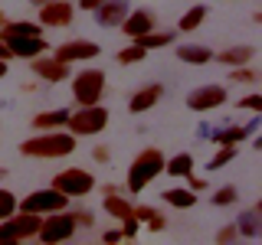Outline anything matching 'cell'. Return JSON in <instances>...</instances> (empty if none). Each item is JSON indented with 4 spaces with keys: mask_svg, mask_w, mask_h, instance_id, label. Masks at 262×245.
<instances>
[{
    "mask_svg": "<svg viewBox=\"0 0 262 245\" xmlns=\"http://www.w3.org/2000/svg\"><path fill=\"white\" fill-rule=\"evenodd\" d=\"M76 134H69V131H43V134L30 137V141L20 144V154L23 157H39V160H59V157H69L72 151H76Z\"/></svg>",
    "mask_w": 262,
    "mask_h": 245,
    "instance_id": "1",
    "label": "cell"
},
{
    "mask_svg": "<svg viewBox=\"0 0 262 245\" xmlns=\"http://www.w3.org/2000/svg\"><path fill=\"white\" fill-rule=\"evenodd\" d=\"M158 174H164V154L158 151V147H144V151L131 160V167H128V190L141 193Z\"/></svg>",
    "mask_w": 262,
    "mask_h": 245,
    "instance_id": "2",
    "label": "cell"
},
{
    "mask_svg": "<svg viewBox=\"0 0 262 245\" xmlns=\"http://www.w3.org/2000/svg\"><path fill=\"white\" fill-rule=\"evenodd\" d=\"M43 223L39 212H13V216L0 219V245H10V242H27L36 239V229Z\"/></svg>",
    "mask_w": 262,
    "mask_h": 245,
    "instance_id": "3",
    "label": "cell"
},
{
    "mask_svg": "<svg viewBox=\"0 0 262 245\" xmlns=\"http://www.w3.org/2000/svg\"><path fill=\"white\" fill-rule=\"evenodd\" d=\"M105 125H108V111L102 105H79V111H69V121H66L69 134L76 137L98 134V131H105Z\"/></svg>",
    "mask_w": 262,
    "mask_h": 245,
    "instance_id": "4",
    "label": "cell"
},
{
    "mask_svg": "<svg viewBox=\"0 0 262 245\" xmlns=\"http://www.w3.org/2000/svg\"><path fill=\"white\" fill-rule=\"evenodd\" d=\"M76 219H72V212H46L43 216V223H39L36 229V239L39 242H46V245H56V242H69L72 235H76Z\"/></svg>",
    "mask_w": 262,
    "mask_h": 245,
    "instance_id": "5",
    "label": "cell"
},
{
    "mask_svg": "<svg viewBox=\"0 0 262 245\" xmlns=\"http://www.w3.org/2000/svg\"><path fill=\"white\" fill-rule=\"evenodd\" d=\"M49 186H56V190L66 193L69 200H82V196H89L95 190V177L89 174V170H82V167H66V170H59V174L53 177Z\"/></svg>",
    "mask_w": 262,
    "mask_h": 245,
    "instance_id": "6",
    "label": "cell"
},
{
    "mask_svg": "<svg viewBox=\"0 0 262 245\" xmlns=\"http://www.w3.org/2000/svg\"><path fill=\"white\" fill-rule=\"evenodd\" d=\"M105 95V72L102 69H82L72 79V98L76 105H98Z\"/></svg>",
    "mask_w": 262,
    "mask_h": 245,
    "instance_id": "7",
    "label": "cell"
},
{
    "mask_svg": "<svg viewBox=\"0 0 262 245\" xmlns=\"http://www.w3.org/2000/svg\"><path fill=\"white\" fill-rule=\"evenodd\" d=\"M69 206V196L59 193L56 186H46V190H36L30 193L27 200H16V209L23 212H39V216H46V212H59Z\"/></svg>",
    "mask_w": 262,
    "mask_h": 245,
    "instance_id": "8",
    "label": "cell"
},
{
    "mask_svg": "<svg viewBox=\"0 0 262 245\" xmlns=\"http://www.w3.org/2000/svg\"><path fill=\"white\" fill-rule=\"evenodd\" d=\"M226 88L220 82H210V85H196L190 95H187V108L190 111H210V108H220L226 105Z\"/></svg>",
    "mask_w": 262,
    "mask_h": 245,
    "instance_id": "9",
    "label": "cell"
},
{
    "mask_svg": "<svg viewBox=\"0 0 262 245\" xmlns=\"http://www.w3.org/2000/svg\"><path fill=\"white\" fill-rule=\"evenodd\" d=\"M56 59L72 65V62H89L98 56V43H92V39H69V43H59L56 46Z\"/></svg>",
    "mask_w": 262,
    "mask_h": 245,
    "instance_id": "10",
    "label": "cell"
},
{
    "mask_svg": "<svg viewBox=\"0 0 262 245\" xmlns=\"http://www.w3.org/2000/svg\"><path fill=\"white\" fill-rule=\"evenodd\" d=\"M72 16H76V7L69 4V0H46L43 7H39V27H69Z\"/></svg>",
    "mask_w": 262,
    "mask_h": 245,
    "instance_id": "11",
    "label": "cell"
},
{
    "mask_svg": "<svg viewBox=\"0 0 262 245\" xmlns=\"http://www.w3.org/2000/svg\"><path fill=\"white\" fill-rule=\"evenodd\" d=\"M0 43H7V49L13 53V59H36V56H43L49 43L43 36H7L0 39Z\"/></svg>",
    "mask_w": 262,
    "mask_h": 245,
    "instance_id": "12",
    "label": "cell"
},
{
    "mask_svg": "<svg viewBox=\"0 0 262 245\" xmlns=\"http://www.w3.org/2000/svg\"><path fill=\"white\" fill-rule=\"evenodd\" d=\"M33 62V76L36 79H43V82H66L69 79V65L59 62L56 56H36V59H30Z\"/></svg>",
    "mask_w": 262,
    "mask_h": 245,
    "instance_id": "13",
    "label": "cell"
},
{
    "mask_svg": "<svg viewBox=\"0 0 262 245\" xmlns=\"http://www.w3.org/2000/svg\"><path fill=\"white\" fill-rule=\"evenodd\" d=\"M92 13H95V23L102 30L121 27V20L128 16V0H105V4H98Z\"/></svg>",
    "mask_w": 262,
    "mask_h": 245,
    "instance_id": "14",
    "label": "cell"
},
{
    "mask_svg": "<svg viewBox=\"0 0 262 245\" xmlns=\"http://www.w3.org/2000/svg\"><path fill=\"white\" fill-rule=\"evenodd\" d=\"M154 27H158V20H154V13L151 10H128V16L121 20V30L128 33L131 39H138V36H144V33H151Z\"/></svg>",
    "mask_w": 262,
    "mask_h": 245,
    "instance_id": "15",
    "label": "cell"
},
{
    "mask_svg": "<svg viewBox=\"0 0 262 245\" xmlns=\"http://www.w3.org/2000/svg\"><path fill=\"white\" fill-rule=\"evenodd\" d=\"M161 95H164V85H161V82L141 85L135 95H131V102H128V111H131V114H141V111H147V108H154V105L161 102Z\"/></svg>",
    "mask_w": 262,
    "mask_h": 245,
    "instance_id": "16",
    "label": "cell"
},
{
    "mask_svg": "<svg viewBox=\"0 0 262 245\" xmlns=\"http://www.w3.org/2000/svg\"><path fill=\"white\" fill-rule=\"evenodd\" d=\"M236 229H239L243 239H259V235H262V206L246 209L243 216L236 219Z\"/></svg>",
    "mask_w": 262,
    "mask_h": 245,
    "instance_id": "17",
    "label": "cell"
},
{
    "mask_svg": "<svg viewBox=\"0 0 262 245\" xmlns=\"http://www.w3.org/2000/svg\"><path fill=\"white\" fill-rule=\"evenodd\" d=\"M252 131H256V121H249V125H229V128H220V131H210V137L216 144H239L243 137H249Z\"/></svg>",
    "mask_w": 262,
    "mask_h": 245,
    "instance_id": "18",
    "label": "cell"
},
{
    "mask_svg": "<svg viewBox=\"0 0 262 245\" xmlns=\"http://www.w3.org/2000/svg\"><path fill=\"white\" fill-rule=\"evenodd\" d=\"M66 121H69V108H53V111H39L30 125L36 131H56V128H62Z\"/></svg>",
    "mask_w": 262,
    "mask_h": 245,
    "instance_id": "19",
    "label": "cell"
},
{
    "mask_svg": "<svg viewBox=\"0 0 262 245\" xmlns=\"http://www.w3.org/2000/svg\"><path fill=\"white\" fill-rule=\"evenodd\" d=\"M177 59L180 62H190V65H203L213 59V49L210 46H200V43H184L177 46Z\"/></svg>",
    "mask_w": 262,
    "mask_h": 245,
    "instance_id": "20",
    "label": "cell"
},
{
    "mask_svg": "<svg viewBox=\"0 0 262 245\" xmlns=\"http://www.w3.org/2000/svg\"><path fill=\"white\" fill-rule=\"evenodd\" d=\"M7 36H43V27H39V23H30V20L4 23V27H0V39H7Z\"/></svg>",
    "mask_w": 262,
    "mask_h": 245,
    "instance_id": "21",
    "label": "cell"
},
{
    "mask_svg": "<svg viewBox=\"0 0 262 245\" xmlns=\"http://www.w3.org/2000/svg\"><path fill=\"white\" fill-rule=\"evenodd\" d=\"M164 174H167V177H180V180H187V177L193 174V157H190V154H177V157L164 160Z\"/></svg>",
    "mask_w": 262,
    "mask_h": 245,
    "instance_id": "22",
    "label": "cell"
},
{
    "mask_svg": "<svg viewBox=\"0 0 262 245\" xmlns=\"http://www.w3.org/2000/svg\"><path fill=\"white\" fill-rule=\"evenodd\" d=\"M252 56H256V49H252V46H229V49H223V53L216 56V59L233 69V65H246Z\"/></svg>",
    "mask_w": 262,
    "mask_h": 245,
    "instance_id": "23",
    "label": "cell"
},
{
    "mask_svg": "<svg viewBox=\"0 0 262 245\" xmlns=\"http://www.w3.org/2000/svg\"><path fill=\"white\" fill-rule=\"evenodd\" d=\"M164 203L174 209H190L196 203V193L193 190H184V186H170V190H164Z\"/></svg>",
    "mask_w": 262,
    "mask_h": 245,
    "instance_id": "24",
    "label": "cell"
},
{
    "mask_svg": "<svg viewBox=\"0 0 262 245\" xmlns=\"http://www.w3.org/2000/svg\"><path fill=\"white\" fill-rule=\"evenodd\" d=\"M102 209H105V216H112V219H125V216H131V200H121L118 193H105Z\"/></svg>",
    "mask_w": 262,
    "mask_h": 245,
    "instance_id": "25",
    "label": "cell"
},
{
    "mask_svg": "<svg viewBox=\"0 0 262 245\" xmlns=\"http://www.w3.org/2000/svg\"><path fill=\"white\" fill-rule=\"evenodd\" d=\"M135 43H138V46H144V49H164L167 43H174V33H170V30H158V27H154L151 33L138 36Z\"/></svg>",
    "mask_w": 262,
    "mask_h": 245,
    "instance_id": "26",
    "label": "cell"
},
{
    "mask_svg": "<svg viewBox=\"0 0 262 245\" xmlns=\"http://www.w3.org/2000/svg\"><path fill=\"white\" fill-rule=\"evenodd\" d=\"M203 16H207V7H203V4H193L190 10L180 16V33H190V30H196V27L203 23Z\"/></svg>",
    "mask_w": 262,
    "mask_h": 245,
    "instance_id": "27",
    "label": "cell"
},
{
    "mask_svg": "<svg viewBox=\"0 0 262 245\" xmlns=\"http://www.w3.org/2000/svg\"><path fill=\"white\" fill-rule=\"evenodd\" d=\"M233 157H236V144H220V151L210 157L207 167H210V170H220V167H226V163L233 160Z\"/></svg>",
    "mask_w": 262,
    "mask_h": 245,
    "instance_id": "28",
    "label": "cell"
},
{
    "mask_svg": "<svg viewBox=\"0 0 262 245\" xmlns=\"http://www.w3.org/2000/svg\"><path fill=\"white\" fill-rule=\"evenodd\" d=\"M239 200V190H236L233 183H226V186H220L216 193H213V206H233V203Z\"/></svg>",
    "mask_w": 262,
    "mask_h": 245,
    "instance_id": "29",
    "label": "cell"
},
{
    "mask_svg": "<svg viewBox=\"0 0 262 245\" xmlns=\"http://www.w3.org/2000/svg\"><path fill=\"white\" fill-rule=\"evenodd\" d=\"M144 56H147V49L135 43V46H125V49L118 53V62H121V65H131V62H141Z\"/></svg>",
    "mask_w": 262,
    "mask_h": 245,
    "instance_id": "30",
    "label": "cell"
},
{
    "mask_svg": "<svg viewBox=\"0 0 262 245\" xmlns=\"http://www.w3.org/2000/svg\"><path fill=\"white\" fill-rule=\"evenodd\" d=\"M229 79L243 82V85H252V82L259 79V72L256 69H246V65H233V69H229Z\"/></svg>",
    "mask_w": 262,
    "mask_h": 245,
    "instance_id": "31",
    "label": "cell"
},
{
    "mask_svg": "<svg viewBox=\"0 0 262 245\" xmlns=\"http://www.w3.org/2000/svg\"><path fill=\"white\" fill-rule=\"evenodd\" d=\"M16 212V196L10 190H4L0 186V219H7V216H13Z\"/></svg>",
    "mask_w": 262,
    "mask_h": 245,
    "instance_id": "32",
    "label": "cell"
},
{
    "mask_svg": "<svg viewBox=\"0 0 262 245\" xmlns=\"http://www.w3.org/2000/svg\"><path fill=\"white\" fill-rule=\"evenodd\" d=\"M135 235H138V219L125 216V219H121V239H135Z\"/></svg>",
    "mask_w": 262,
    "mask_h": 245,
    "instance_id": "33",
    "label": "cell"
},
{
    "mask_svg": "<svg viewBox=\"0 0 262 245\" xmlns=\"http://www.w3.org/2000/svg\"><path fill=\"white\" fill-rule=\"evenodd\" d=\"M239 239V229H236V223H229V226H223L216 232V242H236Z\"/></svg>",
    "mask_w": 262,
    "mask_h": 245,
    "instance_id": "34",
    "label": "cell"
},
{
    "mask_svg": "<svg viewBox=\"0 0 262 245\" xmlns=\"http://www.w3.org/2000/svg\"><path fill=\"white\" fill-rule=\"evenodd\" d=\"M72 219H76V226H79V229H89V226L95 223V219H92V212H89V209H76V212H72Z\"/></svg>",
    "mask_w": 262,
    "mask_h": 245,
    "instance_id": "35",
    "label": "cell"
},
{
    "mask_svg": "<svg viewBox=\"0 0 262 245\" xmlns=\"http://www.w3.org/2000/svg\"><path fill=\"white\" fill-rule=\"evenodd\" d=\"M239 108H246V111H262V95H246L243 102H239Z\"/></svg>",
    "mask_w": 262,
    "mask_h": 245,
    "instance_id": "36",
    "label": "cell"
},
{
    "mask_svg": "<svg viewBox=\"0 0 262 245\" xmlns=\"http://www.w3.org/2000/svg\"><path fill=\"white\" fill-rule=\"evenodd\" d=\"M147 229H151V232H161V229H167V219H164L161 212H154V216L147 219Z\"/></svg>",
    "mask_w": 262,
    "mask_h": 245,
    "instance_id": "37",
    "label": "cell"
},
{
    "mask_svg": "<svg viewBox=\"0 0 262 245\" xmlns=\"http://www.w3.org/2000/svg\"><path fill=\"white\" fill-rule=\"evenodd\" d=\"M92 157H95L98 163H108L112 154H108V147H95V151H92Z\"/></svg>",
    "mask_w": 262,
    "mask_h": 245,
    "instance_id": "38",
    "label": "cell"
},
{
    "mask_svg": "<svg viewBox=\"0 0 262 245\" xmlns=\"http://www.w3.org/2000/svg\"><path fill=\"white\" fill-rule=\"evenodd\" d=\"M121 239V229H105L102 232V242H118Z\"/></svg>",
    "mask_w": 262,
    "mask_h": 245,
    "instance_id": "39",
    "label": "cell"
},
{
    "mask_svg": "<svg viewBox=\"0 0 262 245\" xmlns=\"http://www.w3.org/2000/svg\"><path fill=\"white\" fill-rule=\"evenodd\" d=\"M98 4H105V0H79V10H89V13H92Z\"/></svg>",
    "mask_w": 262,
    "mask_h": 245,
    "instance_id": "40",
    "label": "cell"
},
{
    "mask_svg": "<svg viewBox=\"0 0 262 245\" xmlns=\"http://www.w3.org/2000/svg\"><path fill=\"white\" fill-rule=\"evenodd\" d=\"M187 180H190V190H193V193H196V190H203V186H207V180H200V177H193V174L187 177Z\"/></svg>",
    "mask_w": 262,
    "mask_h": 245,
    "instance_id": "41",
    "label": "cell"
},
{
    "mask_svg": "<svg viewBox=\"0 0 262 245\" xmlns=\"http://www.w3.org/2000/svg\"><path fill=\"white\" fill-rule=\"evenodd\" d=\"M0 59H7V62L13 59V53H10V49H7V43H0Z\"/></svg>",
    "mask_w": 262,
    "mask_h": 245,
    "instance_id": "42",
    "label": "cell"
},
{
    "mask_svg": "<svg viewBox=\"0 0 262 245\" xmlns=\"http://www.w3.org/2000/svg\"><path fill=\"white\" fill-rule=\"evenodd\" d=\"M7 72H10L7 69V59H0V79H7Z\"/></svg>",
    "mask_w": 262,
    "mask_h": 245,
    "instance_id": "43",
    "label": "cell"
},
{
    "mask_svg": "<svg viewBox=\"0 0 262 245\" xmlns=\"http://www.w3.org/2000/svg\"><path fill=\"white\" fill-rule=\"evenodd\" d=\"M30 4H33V7H43V4H46V0H30Z\"/></svg>",
    "mask_w": 262,
    "mask_h": 245,
    "instance_id": "44",
    "label": "cell"
},
{
    "mask_svg": "<svg viewBox=\"0 0 262 245\" xmlns=\"http://www.w3.org/2000/svg\"><path fill=\"white\" fill-rule=\"evenodd\" d=\"M4 23H7V13H4V10H0V27H4Z\"/></svg>",
    "mask_w": 262,
    "mask_h": 245,
    "instance_id": "45",
    "label": "cell"
},
{
    "mask_svg": "<svg viewBox=\"0 0 262 245\" xmlns=\"http://www.w3.org/2000/svg\"><path fill=\"white\" fill-rule=\"evenodd\" d=\"M4 174H7V170H4V167H0V177H4Z\"/></svg>",
    "mask_w": 262,
    "mask_h": 245,
    "instance_id": "46",
    "label": "cell"
}]
</instances>
